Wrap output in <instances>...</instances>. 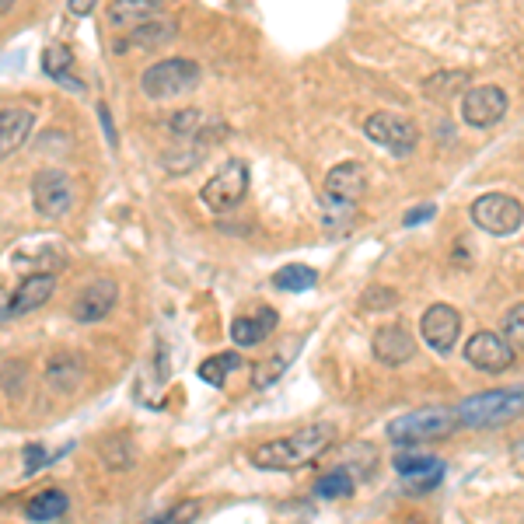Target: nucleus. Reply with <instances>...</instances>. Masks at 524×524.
Wrapping results in <instances>:
<instances>
[{
  "label": "nucleus",
  "mask_w": 524,
  "mask_h": 524,
  "mask_svg": "<svg viewBox=\"0 0 524 524\" xmlns=\"http://www.w3.org/2000/svg\"><path fill=\"white\" fill-rule=\"evenodd\" d=\"M336 430L329 423H315V427H304L290 437H280V441H269L262 448L252 451V465L266 472H290V469H301V465L315 462L325 448L332 444Z\"/></svg>",
  "instance_id": "f257e3e1"
},
{
  "label": "nucleus",
  "mask_w": 524,
  "mask_h": 524,
  "mask_svg": "<svg viewBox=\"0 0 524 524\" xmlns=\"http://www.w3.org/2000/svg\"><path fill=\"white\" fill-rule=\"evenodd\" d=\"M521 413V388L514 392H479L472 399L458 402L455 420L465 427H500V423L518 420Z\"/></svg>",
  "instance_id": "f03ea898"
},
{
  "label": "nucleus",
  "mask_w": 524,
  "mask_h": 524,
  "mask_svg": "<svg viewBox=\"0 0 524 524\" xmlns=\"http://www.w3.org/2000/svg\"><path fill=\"white\" fill-rule=\"evenodd\" d=\"M455 430V413L441 406L430 409H416L409 416H399V420L388 423V437L395 444H427V441H441Z\"/></svg>",
  "instance_id": "7ed1b4c3"
},
{
  "label": "nucleus",
  "mask_w": 524,
  "mask_h": 524,
  "mask_svg": "<svg viewBox=\"0 0 524 524\" xmlns=\"http://www.w3.org/2000/svg\"><path fill=\"white\" fill-rule=\"evenodd\" d=\"M472 221H476V228H483L486 235L507 238L521 231L524 207H521V200H514V196H507V193H483L476 203H472Z\"/></svg>",
  "instance_id": "20e7f679"
},
{
  "label": "nucleus",
  "mask_w": 524,
  "mask_h": 524,
  "mask_svg": "<svg viewBox=\"0 0 524 524\" xmlns=\"http://www.w3.org/2000/svg\"><path fill=\"white\" fill-rule=\"evenodd\" d=\"M200 84V67L186 56H175V60H161L154 67H147V74L140 77V88L147 98H172L182 91H193Z\"/></svg>",
  "instance_id": "39448f33"
},
{
  "label": "nucleus",
  "mask_w": 524,
  "mask_h": 524,
  "mask_svg": "<svg viewBox=\"0 0 524 524\" xmlns=\"http://www.w3.org/2000/svg\"><path fill=\"white\" fill-rule=\"evenodd\" d=\"M364 133L371 144L385 147L395 158H409L416 151V144H420V130L406 116H399V112H374L364 123Z\"/></svg>",
  "instance_id": "423d86ee"
},
{
  "label": "nucleus",
  "mask_w": 524,
  "mask_h": 524,
  "mask_svg": "<svg viewBox=\"0 0 524 524\" xmlns=\"http://www.w3.org/2000/svg\"><path fill=\"white\" fill-rule=\"evenodd\" d=\"M245 193H249V165L231 158L228 165H224L221 172H214V179L203 186L200 200L203 207H210L214 214H228V210H235L238 203L245 200Z\"/></svg>",
  "instance_id": "0eeeda50"
},
{
  "label": "nucleus",
  "mask_w": 524,
  "mask_h": 524,
  "mask_svg": "<svg viewBox=\"0 0 524 524\" xmlns=\"http://www.w3.org/2000/svg\"><path fill=\"white\" fill-rule=\"evenodd\" d=\"M32 203L42 217H63L74 207V182L63 168H46L32 179Z\"/></svg>",
  "instance_id": "6e6552de"
},
{
  "label": "nucleus",
  "mask_w": 524,
  "mask_h": 524,
  "mask_svg": "<svg viewBox=\"0 0 524 524\" xmlns=\"http://www.w3.org/2000/svg\"><path fill=\"white\" fill-rule=\"evenodd\" d=\"M465 360L486 374H504L514 367L518 350H514L500 332H476V336L465 343Z\"/></svg>",
  "instance_id": "1a4fd4ad"
},
{
  "label": "nucleus",
  "mask_w": 524,
  "mask_h": 524,
  "mask_svg": "<svg viewBox=\"0 0 524 524\" xmlns=\"http://www.w3.org/2000/svg\"><path fill=\"white\" fill-rule=\"evenodd\" d=\"M507 105H511V98H507L504 88H497V84H483V88H469L462 98V116L469 126H479V130H486V126H497L500 119L507 116Z\"/></svg>",
  "instance_id": "9d476101"
},
{
  "label": "nucleus",
  "mask_w": 524,
  "mask_h": 524,
  "mask_svg": "<svg viewBox=\"0 0 524 524\" xmlns=\"http://www.w3.org/2000/svg\"><path fill=\"white\" fill-rule=\"evenodd\" d=\"M395 469L402 476V490L406 493H427L437 490L444 479V462L430 455H420V451H399L395 455Z\"/></svg>",
  "instance_id": "9b49d317"
},
{
  "label": "nucleus",
  "mask_w": 524,
  "mask_h": 524,
  "mask_svg": "<svg viewBox=\"0 0 524 524\" xmlns=\"http://www.w3.org/2000/svg\"><path fill=\"white\" fill-rule=\"evenodd\" d=\"M420 336L427 339L430 350L451 353L455 339L462 336V315L451 304H430L427 315L420 318Z\"/></svg>",
  "instance_id": "f8f14e48"
},
{
  "label": "nucleus",
  "mask_w": 524,
  "mask_h": 524,
  "mask_svg": "<svg viewBox=\"0 0 524 524\" xmlns=\"http://www.w3.org/2000/svg\"><path fill=\"white\" fill-rule=\"evenodd\" d=\"M367 189V172L360 161H343L325 175V200L346 203V207H357V200Z\"/></svg>",
  "instance_id": "ddd939ff"
},
{
  "label": "nucleus",
  "mask_w": 524,
  "mask_h": 524,
  "mask_svg": "<svg viewBox=\"0 0 524 524\" xmlns=\"http://www.w3.org/2000/svg\"><path fill=\"white\" fill-rule=\"evenodd\" d=\"M116 301H119L116 283H112V280H95V283H88L81 294H77L70 315H74L77 322H102V318L109 315L112 308H116Z\"/></svg>",
  "instance_id": "4468645a"
},
{
  "label": "nucleus",
  "mask_w": 524,
  "mask_h": 524,
  "mask_svg": "<svg viewBox=\"0 0 524 524\" xmlns=\"http://www.w3.org/2000/svg\"><path fill=\"white\" fill-rule=\"evenodd\" d=\"M371 346H374V357L388 367L406 364V360H413V353H416V343H413V336H409L406 325H381V329L374 332Z\"/></svg>",
  "instance_id": "2eb2a0df"
},
{
  "label": "nucleus",
  "mask_w": 524,
  "mask_h": 524,
  "mask_svg": "<svg viewBox=\"0 0 524 524\" xmlns=\"http://www.w3.org/2000/svg\"><path fill=\"white\" fill-rule=\"evenodd\" d=\"M56 290V276L53 273H35V276H25L18 283V290L11 294L7 301V315H28V311L42 308V304L53 297Z\"/></svg>",
  "instance_id": "dca6fc26"
},
{
  "label": "nucleus",
  "mask_w": 524,
  "mask_h": 524,
  "mask_svg": "<svg viewBox=\"0 0 524 524\" xmlns=\"http://www.w3.org/2000/svg\"><path fill=\"white\" fill-rule=\"evenodd\" d=\"M32 126H35V112L32 109L14 105V109L0 112V161L11 158L14 151H21V144L28 140Z\"/></svg>",
  "instance_id": "f3484780"
},
{
  "label": "nucleus",
  "mask_w": 524,
  "mask_h": 524,
  "mask_svg": "<svg viewBox=\"0 0 524 524\" xmlns=\"http://www.w3.org/2000/svg\"><path fill=\"white\" fill-rule=\"evenodd\" d=\"M276 322H280V318H276L273 308H259V315H252V318L242 315L231 322V339H235L238 346H256L276 329Z\"/></svg>",
  "instance_id": "a211bd4d"
},
{
  "label": "nucleus",
  "mask_w": 524,
  "mask_h": 524,
  "mask_svg": "<svg viewBox=\"0 0 524 524\" xmlns=\"http://www.w3.org/2000/svg\"><path fill=\"white\" fill-rule=\"evenodd\" d=\"M297 350H301V339H294V343L283 346L280 353H273V357H269L266 364L256 367V374H252V385H256V388H269L273 381H280L283 371L290 367V360L297 357Z\"/></svg>",
  "instance_id": "6ab92c4d"
},
{
  "label": "nucleus",
  "mask_w": 524,
  "mask_h": 524,
  "mask_svg": "<svg viewBox=\"0 0 524 524\" xmlns=\"http://www.w3.org/2000/svg\"><path fill=\"white\" fill-rule=\"evenodd\" d=\"M25 514L32 521H56V518H63V514H67V493H60V490L39 493V497L28 500V511Z\"/></svg>",
  "instance_id": "aec40b11"
},
{
  "label": "nucleus",
  "mask_w": 524,
  "mask_h": 524,
  "mask_svg": "<svg viewBox=\"0 0 524 524\" xmlns=\"http://www.w3.org/2000/svg\"><path fill=\"white\" fill-rule=\"evenodd\" d=\"M273 283L280 290H290V294H301V290H311L318 283V273L311 266H301V262H290V266L276 269Z\"/></svg>",
  "instance_id": "412c9836"
},
{
  "label": "nucleus",
  "mask_w": 524,
  "mask_h": 524,
  "mask_svg": "<svg viewBox=\"0 0 524 524\" xmlns=\"http://www.w3.org/2000/svg\"><path fill=\"white\" fill-rule=\"evenodd\" d=\"M238 364H242V357H238V353H217V357H210V360H203V364H200V381L221 388L224 381H228V374L235 371Z\"/></svg>",
  "instance_id": "4be33fe9"
},
{
  "label": "nucleus",
  "mask_w": 524,
  "mask_h": 524,
  "mask_svg": "<svg viewBox=\"0 0 524 524\" xmlns=\"http://www.w3.org/2000/svg\"><path fill=\"white\" fill-rule=\"evenodd\" d=\"M350 493H353L350 469H336L315 483V497H322V500H343V497H350Z\"/></svg>",
  "instance_id": "5701e85b"
},
{
  "label": "nucleus",
  "mask_w": 524,
  "mask_h": 524,
  "mask_svg": "<svg viewBox=\"0 0 524 524\" xmlns=\"http://www.w3.org/2000/svg\"><path fill=\"white\" fill-rule=\"evenodd\" d=\"M158 11H161V0H123V4L112 7V21H116V25H126V21L133 18L151 21Z\"/></svg>",
  "instance_id": "b1692460"
},
{
  "label": "nucleus",
  "mask_w": 524,
  "mask_h": 524,
  "mask_svg": "<svg viewBox=\"0 0 524 524\" xmlns=\"http://www.w3.org/2000/svg\"><path fill=\"white\" fill-rule=\"evenodd\" d=\"M465 84H469V74L458 70V74H434L423 88H427L430 98H451V95H458Z\"/></svg>",
  "instance_id": "393cba45"
},
{
  "label": "nucleus",
  "mask_w": 524,
  "mask_h": 524,
  "mask_svg": "<svg viewBox=\"0 0 524 524\" xmlns=\"http://www.w3.org/2000/svg\"><path fill=\"white\" fill-rule=\"evenodd\" d=\"M42 67H46L49 77H60V81H63V74L70 70V49L67 46H49Z\"/></svg>",
  "instance_id": "a878e982"
},
{
  "label": "nucleus",
  "mask_w": 524,
  "mask_h": 524,
  "mask_svg": "<svg viewBox=\"0 0 524 524\" xmlns=\"http://www.w3.org/2000/svg\"><path fill=\"white\" fill-rule=\"evenodd\" d=\"M172 133H182V137H189V133H196L203 126V112H196V109H182V112H175L172 116Z\"/></svg>",
  "instance_id": "bb28decb"
},
{
  "label": "nucleus",
  "mask_w": 524,
  "mask_h": 524,
  "mask_svg": "<svg viewBox=\"0 0 524 524\" xmlns=\"http://www.w3.org/2000/svg\"><path fill=\"white\" fill-rule=\"evenodd\" d=\"M193 518H196V504L189 500V504L175 507V511H168V514H158V518H151V521H144V524H189Z\"/></svg>",
  "instance_id": "cd10ccee"
},
{
  "label": "nucleus",
  "mask_w": 524,
  "mask_h": 524,
  "mask_svg": "<svg viewBox=\"0 0 524 524\" xmlns=\"http://www.w3.org/2000/svg\"><path fill=\"white\" fill-rule=\"evenodd\" d=\"M504 332H507L504 339H514V343H521L524 339V308L521 304H514L511 308V315H507V322H504Z\"/></svg>",
  "instance_id": "c85d7f7f"
},
{
  "label": "nucleus",
  "mask_w": 524,
  "mask_h": 524,
  "mask_svg": "<svg viewBox=\"0 0 524 524\" xmlns=\"http://www.w3.org/2000/svg\"><path fill=\"white\" fill-rule=\"evenodd\" d=\"M434 214H437V207H430V203H427V207L409 210V214L402 217V224H406V228H416V224H420V221H430V217H434Z\"/></svg>",
  "instance_id": "c756f323"
},
{
  "label": "nucleus",
  "mask_w": 524,
  "mask_h": 524,
  "mask_svg": "<svg viewBox=\"0 0 524 524\" xmlns=\"http://www.w3.org/2000/svg\"><path fill=\"white\" fill-rule=\"evenodd\" d=\"M42 462H46V455H42V448H28V451H25V472L39 469Z\"/></svg>",
  "instance_id": "7c9ffc66"
},
{
  "label": "nucleus",
  "mask_w": 524,
  "mask_h": 524,
  "mask_svg": "<svg viewBox=\"0 0 524 524\" xmlns=\"http://www.w3.org/2000/svg\"><path fill=\"white\" fill-rule=\"evenodd\" d=\"M91 7H95V4H88V0H70V11H74V14H88Z\"/></svg>",
  "instance_id": "2f4dec72"
},
{
  "label": "nucleus",
  "mask_w": 524,
  "mask_h": 524,
  "mask_svg": "<svg viewBox=\"0 0 524 524\" xmlns=\"http://www.w3.org/2000/svg\"><path fill=\"white\" fill-rule=\"evenodd\" d=\"M11 11V0H0V14H7Z\"/></svg>",
  "instance_id": "473e14b6"
}]
</instances>
